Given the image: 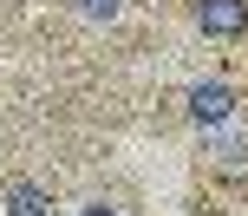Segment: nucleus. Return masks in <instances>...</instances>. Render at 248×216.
Segmentation results:
<instances>
[{
	"label": "nucleus",
	"instance_id": "nucleus-6",
	"mask_svg": "<svg viewBox=\"0 0 248 216\" xmlns=\"http://www.w3.org/2000/svg\"><path fill=\"white\" fill-rule=\"evenodd\" d=\"M78 216H118L111 203H85V210H78Z\"/></svg>",
	"mask_w": 248,
	"mask_h": 216
},
{
	"label": "nucleus",
	"instance_id": "nucleus-4",
	"mask_svg": "<svg viewBox=\"0 0 248 216\" xmlns=\"http://www.w3.org/2000/svg\"><path fill=\"white\" fill-rule=\"evenodd\" d=\"M46 210H52V197L39 183H13L7 190V216H46Z\"/></svg>",
	"mask_w": 248,
	"mask_h": 216
},
{
	"label": "nucleus",
	"instance_id": "nucleus-1",
	"mask_svg": "<svg viewBox=\"0 0 248 216\" xmlns=\"http://www.w3.org/2000/svg\"><path fill=\"white\" fill-rule=\"evenodd\" d=\"M183 105H189V125L196 131H216V125L235 118V92H229L222 79H196V85L183 92Z\"/></svg>",
	"mask_w": 248,
	"mask_h": 216
},
{
	"label": "nucleus",
	"instance_id": "nucleus-5",
	"mask_svg": "<svg viewBox=\"0 0 248 216\" xmlns=\"http://www.w3.org/2000/svg\"><path fill=\"white\" fill-rule=\"evenodd\" d=\"M118 7H124V0H72V13H78V20H92V26L118 20Z\"/></svg>",
	"mask_w": 248,
	"mask_h": 216
},
{
	"label": "nucleus",
	"instance_id": "nucleus-3",
	"mask_svg": "<svg viewBox=\"0 0 248 216\" xmlns=\"http://www.w3.org/2000/svg\"><path fill=\"white\" fill-rule=\"evenodd\" d=\"M196 26L209 39H235L248 26V0H196Z\"/></svg>",
	"mask_w": 248,
	"mask_h": 216
},
{
	"label": "nucleus",
	"instance_id": "nucleus-2",
	"mask_svg": "<svg viewBox=\"0 0 248 216\" xmlns=\"http://www.w3.org/2000/svg\"><path fill=\"white\" fill-rule=\"evenodd\" d=\"M202 144H209L216 170H229V177H242V170H248V125H242V118H229V125H216V131H202Z\"/></svg>",
	"mask_w": 248,
	"mask_h": 216
}]
</instances>
